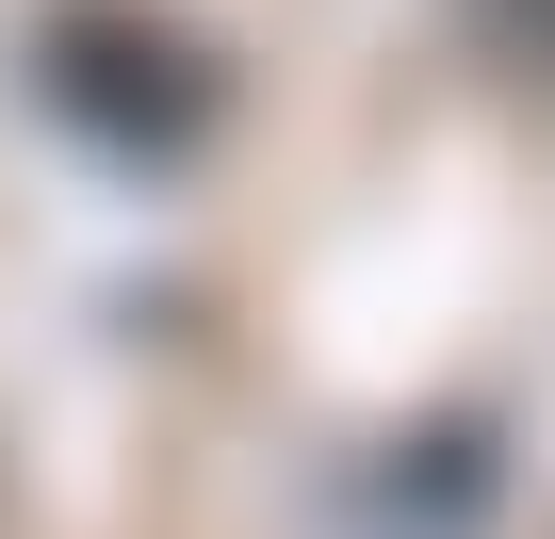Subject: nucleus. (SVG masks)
<instances>
[{"label": "nucleus", "instance_id": "obj_1", "mask_svg": "<svg viewBox=\"0 0 555 539\" xmlns=\"http://www.w3.org/2000/svg\"><path fill=\"white\" fill-rule=\"evenodd\" d=\"M34 82H50V115H66L82 147H115V164H180V147H212V115H229L212 50L164 34V17H131V0H66Z\"/></svg>", "mask_w": 555, "mask_h": 539}]
</instances>
